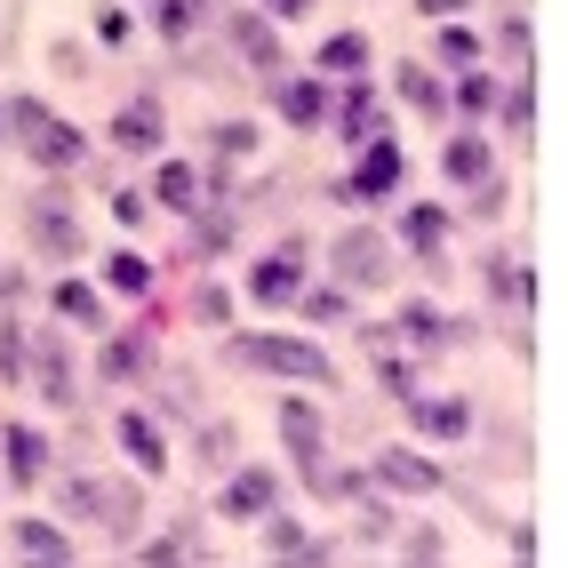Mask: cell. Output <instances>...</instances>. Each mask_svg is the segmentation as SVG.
Wrapping results in <instances>:
<instances>
[{
  "label": "cell",
  "instance_id": "1",
  "mask_svg": "<svg viewBox=\"0 0 568 568\" xmlns=\"http://www.w3.org/2000/svg\"><path fill=\"white\" fill-rule=\"evenodd\" d=\"M9 104V136H17V153L41 169V176H81V161H89V136H81V121H64L57 104H41V97H0Z\"/></svg>",
  "mask_w": 568,
  "mask_h": 568
},
{
  "label": "cell",
  "instance_id": "45",
  "mask_svg": "<svg viewBox=\"0 0 568 568\" xmlns=\"http://www.w3.org/2000/svg\"><path fill=\"white\" fill-rule=\"evenodd\" d=\"M136 560H201V537H144V545H129Z\"/></svg>",
  "mask_w": 568,
  "mask_h": 568
},
{
  "label": "cell",
  "instance_id": "18",
  "mask_svg": "<svg viewBox=\"0 0 568 568\" xmlns=\"http://www.w3.org/2000/svg\"><path fill=\"white\" fill-rule=\"evenodd\" d=\"M400 408L416 416V433H425V440H465L473 433V400L465 393H408Z\"/></svg>",
  "mask_w": 568,
  "mask_h": 568
},
{
  "label": "cell",
  "instance_id": "29",
  "mask_svg": "<svg viewBox=\"0 0 568 568\" xmlns=\"http://www.w3.org/2000/svg\"><path fill=\"white\" fill-rule=\"evenodd\" d=\"M296 313H305L313 328H336V321H353V288H345V281H328V288H296Z\"/></svg>",
  "mask_w": 568,
  "mask_h": 568
},
{
  "label": "cell",
  "instance_id": "9",
  "mask_svg": "<svg viewBox=\"0 0 568 568\" xmlns=\"http://www.w3.org/2000/svg\"><path fill=\"white\" fill-rule=\"evenodd\" d=\"M24 385H41L49 408H72L81 400V376H72V336H32V368H24Z\"/></svg>",
  "mask_w": 568,
  "mask_h": 568
},
{
  "label": "cell",
  "instance_id": "25",
  "mask_svg": "<svg viewBox=\"0 0 568 568\" xmlns=\"http://www.w3.org/2000/svg\"><path fill=\"white\" fill-rule=\"evenodd\" d=\"M488 112H497V129H505V136H528V129H537V89H528V72L497 81V104H488Z\"/></svg>",
  "mask_w": 568,
  "mask_h": 568
},
{
  "label": "cell",
  "instance_id": "4",
  "mask_svg": "<svg viewBox=\"0 0 568 568\" xmlns=\"http://www.w3.org/2000/svg\"><path fill=\"white\" fill-rule=\"evenodd\" d=\"M328 273L345 281V288H393L400 248H393V233H376V224H336V241H328Z\"/></svg>",
  "mask_w": 568,
  "mask_h": 568
},
{
  "label": "cell",
  "instance_id": "20",
  "mask_svg": "<svg viewBox=\"0 0 568 568\" xmlns=\"http://www.w3.org/2000/svg\"><path fill=\"white\" fill-rule=\"evenodd\" d=\"M9 552H17V560H41V568H64V560L81 552V545L64 537V520H41V513H24V520L9 528Z\"/></svg>",
  "mask_w": 568,
  "mask_h": 568
},
{
  "label": "cell",
  "instance_id": "8",
  "mask_svg": "<svg viewBox=\"0 0 568 568\" xmlns=\"http://www.w3.org/2000/svg\"><path fill=\"white\" fill-rule=\"evenodd\" d=\"M153 368H161L153 328H104V353H97V376H104V385H144Z\"/></svg>",
  "mask_w": 568,
  "mask_h": 568
},
{
  "label": "cell",
  "instance_id": "32",
  "mask_svg": "<svg viewBox=\"0 0 568 568\" xmlns=\"http://www.w3.org/2000/svg\"><path fill=\"white\" fill-rule=\"evenodd\" d=\"M57 321L64 328H104V296L89 281H57Z\"/></svg>",
  "mask_w": 568,
  "mask_h": 568
},
{
  "label": "cell",
  "instance_id": "34",
  "mask_svg": "<svg viewBox=\"0 0 568 568\" xmlns=\"http://www.w3.org/2000/svg\"><path fill=\"white\" fill-rule=\"evenodd\" d=\"M505 209H513V184H505L497 169H488L480 184H465V216H473V224H497Z\"/></svg>",
  "mask_w": 568,
  "mask_h": 568
},
{
  "label": "cell",
  "instance_id": "50",
  "mask_svg": "<svg viewBox=\"0 0 568 568\" xmlns=\"http://www.w3.org/2000/svg\"><path fill=\"white\" fill-rule=\"evenodd\" d=\"M264 17H273V24H296V17H313V0H264Z\"/></svg>",
  "mask_w": 568,
  "mask_h": 568
},
{
  "label": "cell",
  "instance_id": "14",
  "mask_svg": "<svg viewBox=\"0 0 568 568\" xmlns=\"http://www.w3.org/2000/svg\"><path fill=\"white\" fill-rule=\"evenodd\" d=\"M112 144H121V153H136V161H161V144H169L161 97H129L121 112H112Z\"/></svg>",
  "mask_w": 568,
  "mask_h": 568
},
{
  "label": "cell",
  "instance_id": "36",
  "mask_svg": "<svg viewBox=\"0 0 568 568\" xmlns=\"http://www.w3.org/2000/svg\"><path fill=\"white\" fill-rule=\"evenodd\" d=\"M24 368H32V328L0 321V385H24Z\"/></svg>",
  "mask_w": 568,
  "mask_h": 568
},
{
  "label": "cell",
  "instance_id": "2",
  "mask_svg": "<svg viewBox=\"0 0 568 568\" xmlns=\"http://www.w3.org/2000/svg\"><path fill=\"white\" fill-rule=\"evenodd\" d=\"M17 224H24V248L41 256V264H72V256H81V209H72L64 176H49L41 193L17 209Z\"/></svg>",
  "mask_w": 568,
  "mask_h": 568
},
{
  "label": "cell",
  "instance_id": "40",
  "mask_svg": "<svg viewBox=\"0 0 568 568\" xmlns=\"http://www.w3.org/2000/svg\"><path fill=\"white\" fill-rule=\"evenodd\" d=\"M209 153H216V161H248V153H256V121H216V129H209Z\"/></svg>",
  "mask_w": 568,
  "mask_h": 568
},
{
  "label": "cell",
  "instance_id": "38",
  "mask_svg": "<svg viewBox=\"0 0 568 568\" xmlns=\"http://www.w3.org/2000/svg\"><path fill=\"white\" fill-rule=\"evenodd\" d=\"M97 488H104V473H72L64 488H57V505H64V520H97Z\"/></svg>",
  "mask_w": 568,
  "mask_h": 568
},
{
  "label": "cell",
  "instance_id": "23",
  "mask_svg": "<svg viewBox=\"0 0 568 568\" xmlns=\"http://www.w3.org/2000/svg\"><path fill=\"white\" fill-rule=\"evenodd\" d=\"M0 457H9V480H17V488L49 480V433H32V425H9V433H0Z\"/></svg>",
  "mask_w": 568,
  "mask_h": 568
},
{
  "label": "cell",
  "instance_id": "24",
  "mask_svg": "<svg viewBox=\"0 0 568 568\" xmlns=\"http://www.w3.org/2000/svg\"><path fill=\"white\" fill-rule=\"evenodd\" d=\"M393 89H400L408 112H425V121H448V89H440V72H433V64H400V72H393Z\"/></svg>",
  "mask_w": 568,
  "mask_h": 568
},
{
  "label": "cell",
  "instance_id": "17",
  "mask_svg": "<svg viewBox=\"0 0 568 568\" xmlns=\"http://www.w3.org/2000/svg\"><path fill=\"white\" fill-rule=\"evenodd\" d=\"M480 288H488V305H505L513 321H528V305H537V264L528 256H488Z\"/></svg>",
  "mask_w": 568,
  "mask_h": 568
},
{
  "label": "cell",
  "instance_id": "15",
  "mask_svg": "<svg viewBox=\"0 0 568 568\" xmlns=\"http://www.w3.org/2000/svg\"><path fill=\"white\" fill-rule=\"evenodd\" d=\"M112 440H121V457L136 465V480H161V473H169V433H161L144 408H121V416H112Z\"/></svg>",
  "mask_w": 568,
  "mask_h": 568
},
{
  "label": "cell",
  "instance_id": "31",
  "mask_svg": "<svg viewBox=\"0 0 568 568\" xmlns=\"http://www.w3.org/2000/svg\"><path fill=\"white\" fill-rule=\"evenodd\" d=\"M400 241H408L416 256H440V241H448V209H433V201H416V209L400 216Z\"/></svg>",
  "mask_w": 568,
  "mask_h": 568
},
{
  "label": "cell",
  "instance_id": "35",
  "mask_svg": "<svg viewBox=\"0 0 568 568\" xmlns=\"http://www.w3.org/2000/svg\"><path fill=\"white\" fill-rule=\"evenodd\" d=\"M201 17H209V0H161V9H153V32H161V41H193Z\"/></svg>",
  "mask_w": 568,
  "mask_h": 568
},
{
  "label": "cell",
  "instance_id": "27",
  "mask_svg": "<svg viewBox=\"0 0 568 568\" xmlns=\"http://www.w3.org/2000/svg\"><path fill=\"white\" fill-rule=\"evenodd\" d=\"M488 104H497V72L457 64V81H448V112H465V121H488Z\"/></svg>",
  "mask_w": 568,
  "mask_h": 568
},
{
  "label": "cell",
  "instance_id": "33",
  "mask_svg": "<svg viewBox=\"0 0 568 568\" xmlns=\"http://www.w3.org/2000/svg\"><path fill=\"white\" fill-rule=\"evenodd\" d=\"M184 216H193V248H201V256L233 248V209H216V201H193Z\"/></svg>",
  "mask_w": 568,
  "mask_h": 568
},
{
  "label": "cell",
  "instance_id": "30",
  "mask_svg": "<svg viewBox=\"0 0 568 568\" xmlns=\"http://www.w3.org/2000/svg\"><path fill=\"white\" fill-rule=\"evenodd\" d=\"M353 72H368V41L361 32H328L321 41V81H353Z\"/></svg>",
  "mask_w": 568,
  "mask_h": 568
},
{
  "label": "cell",
  "instance_id": "10",
  "mask_svg": "<svg viewBox=\"0 0 568 568\" xmlns=\"http://www.w3.org/2000/svg\"><path fill=\"white\" fill-rule=\"evenodd\" d=\"M281 505V473L273 465H224V488H216V513L224 520H256Z\"/></svg>",
  "mask_w": 568,
  "mask_h": 568
},
{
  "label": "cell",
  "instance_id": "28",
  "mask_svg": "<svg viewBox=\"0 0 568 568\" xmlns=\"http://www.w3.org/2000/svg\"><path fill=\"white\" fill-rule=\"evenodd\" d=\"M385 552H400V560H416V568H440V560H448V537H440V528H425V520H400Z\"/></svg>",
  "mask_w": 568,
  "mask_h": 568
},
{
  "label": "cell",
  "instance_id": "13",
  "mask_svg": "<svg viewBox=\"0 0 568 568\" xmlns=\"http://www.w3.org/2000/svg\"><path fill=\"white\" fill-rule=\"evenodd\" d=\"M393 336H408L416 353H448V345H465L473 328H465V321H448L440 305H425V296H408V305L393 313V328H385V345H393Z\"/></svg>",
  "mask_w": 568,
  "mask_h": 568
},
{
  "label": "cell",
  "instance_id": "43",
  "mask_svg": "<svg viewBox=\"0 0 568 568\" xmlns=\"http://www.w3.org/2000/svg\"><path fill=\"white\" fill-rule=\"evenodd\" d=\"M497 57L528 72V57H537V41H528V17H505V24H497Z\"/></svg>",
  "mask_w": 568,
  "mask_h": 568
},
{
  "label": "cell",
  "instance_id": "51",
  "mask_svg": "<svg viewBox=\"0 0 568 568\" xmlns=\"http://www.w3.org/2000/svg\"><path fill=\"white\" fill-rule=\"evenodd\" d=\"M24 296V273H9V264H0V305H17Z\"/></svg>",
  "mask_w": 568,
  "mask_h": 568
},
{
  "label": "cell",
  "instance_id": "26",
  "mask_svg": "<svg viewBox=\"0 0 568 568\" xmlns=\"http://www.w3.org/2000/svg\"><path fill=\"white\" fill-rule=\"evenodd\" d=\"M144 201H153V209H176V216H184V209L201 201V169H193V161H161V169H153V193H144Z\"/></svg>",
  "mask_w": 568,
  "mask_h": 568
},
{
  "label": "cell",
  "instance_id": "47",
  "mask_svg": "<svg viewBox=\"0 0 568 568\" xmlns=\"http://www.w3.org/2000/svg\"><path fill=\"white\" fill-rule=\"evenodd\" d=\"M416 17H425V24H448V17H473V0H416Z\"/></svg>",
  "mask_w": 568,
  "mask_h": 568
},
{
  "label": "cell",
  "instance_id": "21",
  "mask_svg": "<svg viewBox=\"0 0 568 568\" xmlns=\"http://www.w3.org/2000/svg\"><path fill=\"white\" fill-rule=\"evenodd\" d=\"M488 169H497V144H488V136H480L473 121H465L457 136L440 144V176H448V184H480Z\"/></svg>",
  "mask_w": 568,
  "mask_h": 568
},
{
  "label": "cell",
  "instance_id": "22",
  "mask_svg": "<svg viewBox=\"0 0 568 568\" xmlns=\"http://www.w3.org/2000/svg\"><path fill=\"white\" fill-rule=\"evenodd\" d=\"M328 121H336V136H345V144L385 136V121H376V97H368V81H361V72L345 81V97H328Z\"/></svg>",
  "mask_w": 568,
  "mask_h": 568
},
{
  "label": "cell",
  "instance_id": "7",
  "mask_svg": "<svg viewBox=\"0 0 568 568\" xmlns=\"http://www.w3.org/2000/svg\"><path fill=\"white\" fill-rule=\"evenodd\" d=\"M273 425H281V448H288L296 473H305L313 457H328V416H321V400H305V393L273 400Z\"/></svg>",
  "mask_w": 568,
  "mask_h": 568
},
{
  "label": "cell",
  "instance_id": "48",
  "mask_svg": "<svg viewBox=\"0 0 568 568\" xmlns=\"http://www.w3.org/2000/svg\"><path fill=\"white\" fill-rule=\"evenodd\" d=\"M169 416H193V376H169V400H161Z\"/></svg>",
  "mask_w": 568,
  "mask_h": 568
},
{
  "label": "cell",
  "instance_id": "41",
  "mask_svg": "<svg viewBox=\"0 0 568 568\" xmlns=\"http://www.w3.org/2000/svg\"><path fill=\"white\" fill-rule=\"evenodd\" d=\"M353 505H361V497H353ZM353 528H361V545L385 552V545H393V528H400V513H393V505H361V520H353Z\"/></svg>",
  "mask_w": 568,
  "mask_h": 568
},
{
  "label": "cell",
  "instance_id": "16",
  "mask_svg": "<svg viewBox=\"0 0 568 568\" xmlns=\"http://www.w3.org/2000/svg\"><path fill=\"white\" fill-rule=\"evenodd\" d=\"M400 176H408L400 144H393V136H368V144H361V169L345 176V201H385V193H400Z\"/></svg>",
  "mask_w": 568,
  "mask_h": 568
},
{
  "label": "cell",
  "instance_id": "39",
  "mask_svg": "<svg viewBox=\"0 0 568 568\" xmlns=\"http://www.w3.org/2000/svg\"><path fill=\"white\" fill-rule=\"evenodd\" d=\"M104 281H112V296H144V288H153V264H144L136 248H121L104 264Z\"/></svg>",
  "mask_w": 568,
  "mask_h": 568
},
{
  "label": "cell",
  "instance_id": "44",
  "mask_svg": "<svg viewBox=\"0 0 568 568\" xmlns=\"http://www.w3.org/2000/svg\"><path fill=\"white\" fill-rule=\"evenodd\" d=\"M193 313H201L209 328H233V288H216V281H201V288H193Z\"/></svg>",
  "mask_w": 568,
  "mask_h": 568
},
{
  "label": "cell",
  "instance_id": "5",
  "mask_svg": "<svg viewBox=\"0 0 568 568\" xmlns=\"http://www.w3.org/2000/svg\"><path fill=\"white\" fill-rule=\"evenodd\" d=\"M368 488H385V497H448L457 480H448L425 448H376V457H368Z\"/></svg>",
  "mask_w": 568,
  "mask_h": 568
},
{
  "label": "cell",
  "instance_id": "12",
  "mask_svg": "<svg viewBox=\"0 0 568 568\" xmlns=\"http://www.w3.org/2000/svg\"><path fill=\"white\" fill-rule=\"evenodd\" d=\"M224 41H233V57H241V64H256L264 81L281 72V24L264 17V9H224Z\"/></svg>",
  "mask_w": 568,
  "mask_h": 568
},
{
  "label": "cell",
  "instance_id": "3",
  "mask_svg": "<svg viewBox=\"0 0 568 568\" xmlns=\"http://www.w3.org/2000/svg\"><path fill=\"white\" fill-rule=\"evenodd\" d=\"M233 361H241V368H264V376H281V385H305V393L336 385V361L313 345V336H241Z\"/></svg>",
  "mask_w": 568,
  "mask_h": 568
},
{
  "label": "cell",
  "instance_id": "46",
  "mask_svg": "<svg viewBox=\"0 0 568 568\" xmlns=\"http://www.w3.org/2000/svg\"><path fill=\"white\" fill-rule=\"evenodd\" d=\"M129 32H136V17L121 9V0H104V9H97V41H104V49H121Z\"/></svg>",
  "mask_w": 568,
  "mask_h": 568
},
{
  "label": "cell",
  "instance_id": "49",
  "mask_svg": "<svg viewBox=\"0 0 568 568\" xmlns=\"http://www.w3.org/2000/svg\"><path fill=\"white\" fill-rule=\"evenodd\" d=\"M144 209H153L144 193H112V216H121V224H144Z\"/></svg>",
  "mask_w": 568,
  "mask_h": 568
},
{
  "label": "cell",
  "instance_id": "19",
  "mask_svg": "<svg viewBox=\"0 0 568 568\" xmlns=\"http://www.w3.org/2000/svg\"><path fill=\"white\" fill-rule=\"evenodd\" d=\"M136 520H144V480H104L89 528H104L112 545H136Z\"/></svg>",
  "mask_w": 568,
  "mask_h": 568
},
{
  "label": "cell",
  "instance_id": "37",
  "mask_svg": "<svg viewBox=\"0 0 568 568\" xmlns=\"http://www.w3.org/2000/svg\"><path fill=\"white\" fill-rule=\"evenodd\" d=\"M433 49H440V64H448V72H457V64H480V32L448 17V24H433Z\"/></svg>",
  "mask_w": 568,
  "mask_h": 568
},
{
  "label": "cell",
  "instance_id": "11",
  "mask_svg": "<svg viewBox=\"0 0 568 568\" xmlns=\"http://www.w3.org/2000/svg\"><path fill=\"white\" fill-rule=\"evenodd\" d=\"M264 89H273V112L288 129H321L328 121V97H336V81H321V72H273Z\"/></svg>",
  "mask_w": 568,
  "mask_h": 568
},
{
  "label": "cell",
  "instance_id": "52",
  "mask_svg": "<svg viewBox=\"0 0 568 568\" xmlns=\"http://www.w3.org/2000/svg\"><path fill=\"white\" fill-rule=\"evenodd\" d=\"M0 136H9V104H0Z\"/></svg>",
  "mask_w": 568,
  "mask_h": 568
},
{
  "label": "cell",
  "instance_id": "42",
  "mask_svg": "<svg viewBox=\"0 0 568 568\" xmlns=\"http://www.w3.org/2000/svg\"><path fill=\"white\" fill-rule=\"evenodd\" d=\"M233 448H241L233 425H201V473H224V465H233Z\"/></svg>",
  "mask_w": 568,
  "mask_h": 568
},
{
  "label": "cell",
  "instance_id": "6",
  "mask_svg": "<svg viewBox=\"0 0 568 568\" xmlns=\"http://www.w3.org/2000/svg\"><path fill=\"white\" fill-rule=\"evenodd\" d=\"M296 288H305V248L288 241V248H264L248 264V288L241 296H248L256 313H281V305H296Z\"/></svg>",
  "mask_w": 568,
  "mask_h": 568
}]
</instances>
